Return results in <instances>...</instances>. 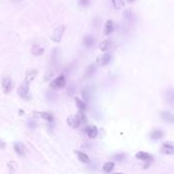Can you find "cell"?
Returning a JSON list of instances; mask_svg holds the SVG:
<instances>
[{"mask_svg":"<svg viewBox=\"0 0 174 174\" xmlns=\"http://www.w3.org/2000/svg\"><path fill=\"white\" fill-rule=\"evenodd\" d=\"M125 158V155L123 153H118V154H115L112 157V159L115 160V161H122L123 159Z\"/></svg>","mask_w":174,"mask_h":174,"instance_id":"25","label":"cell"},{"mask_svg":"<svg viewBox=\"0 0 174 174\" xmlns=\"http://www.w3.org/2000/svg\"><path fill=\"white\" fill-rule=\"evenodd\" d=\"M34 114H35L36 116H39V117L45 119V120H47V121H52V120H53L52 115H51V114H49V113H47V112H35Z\"/></svg>","mask_w":174,"mask_h":174,"instance_id":"20","label":"cell"},{"mask_svg":"<svg viewBox=\"0 0 174 174\" xmlns=\"http://www.w3.org/2000/svg\"><path fill=\"white\" fill-rule=\"evenodd\" d=\"M84 130H86L87 136L90 137V139H95L98 136V129L95 125H88Z\"/></svg>","mask_w":174,"mask_h":174,"instance_id":"10","label":"cell"},{"mask_svg":"<svg viewBox=\"0 0 174 174\" xmlns=\"http://www.w3.org/2000/svg\"><path fill=\"white\" fill-rule=\"evenodd\" d=\"M1 88L3 93L8 94L10 93L11 89H12V81L9 77H3L1 79Z\"/></svg>","mask_w":174,"mask_h":174,"instance_id":"4","label":"cell"},{"mask_svg":"<svg viewBox=\"0 0 174 174\" xmlns=\"http://www.w3.org/2000/svg\"><path fill=\"white\" fill-rule=\"evenodd\" d=\"M82 97H84V101H89V100H90V92L87 90V89L82 91Z\"/></svg>","mask_w":174,"mask_h":174,"instance_id":"26","label":"cell"},{"mask_svg":"<svg viewBox=\"0 0 174 174\" xmlns=\"http://www.w3.org/2000/svg\"><path fill=\"white\" fill-rule=\"evenodd\" d=\"M112 4L115 9H120L124 6V0H112Z\"/></svg>","mask_w":174,"mask_h":174,"instance_id":"23","label":"cell"},{"mask_svg":"<svg viewBox=\"0 0 174 174\" xmlns=\"http://www.w3.org/2000/svg\"><path fill=\"white\" fill-rule=\"evenodd\" d=\"M161 153L165 155H174V143L166 142L161 147Z\"/></svg>","mask_w":174,"mask_h":174,"instance_id":"5","label":"cell"},{"mask_svg":"<svg viewBox=\"0 0 174 174\" xmlns=\"http://www.w3.org/2000/svg\"><path fill=\"white\" fill-rule=\"evenodd\" d=\"M161 117L164 121H166V122L174 124V114L170 113V112H168V111H164L161 113Z\"/></svg>","mask_w":174,"mask_h":174,"instance_id":"12","label":"cell"},{"mask_svg":"<svg viewBox=\"0 0 174 174\" xmlns=\"http://www.w3.org/2000/svg\"><path fill=\"white\" fill-rule=\"evenodd\" d=\"M136 159H139V160H143V161H152V160H153L152 156L149 154V153H146V152H139V153H136Z\"/></svg>","mask_w":174,"mask_h":174,"instance_id":"15","label":"cell"},{"mask_svg":"<svg viewBox=\"0 0 174 174\" xmlns=\"http://www.w3.org/2000/svg\"><path fill=\"white\" fill-rule=\"evenodd\" d=\"M114 27H115V25H114V22L112 19H109L105 22L104 26V35H110L112 32L114 31Z\"/></svg>","mask_w":174,"mask_h":174,"instance_id":"11","label":"cell"},{"mask_svg":"<svg viewBox=\"0 0 174 174\" xmlns=\"http://www.w3.org/2000/svg\"><path fill=\"white\" fill-rule=\"evenodd\" d=\"M13 148H14V151L17 155H19V156L25 155V146L22 145V143H19V142L15 143L14 145H13Z\"/></svg>","mask_w":174,"mask_h":174,"instance_id":"19","label":"cell"},{"mask_svg":"<svg viewBox=\"0 0 174 174\" xmlns=\"http://www.w3.org/2000/svg\"><path fill=\"white\" fill-rule=\"evenodd\" d=\"M37 74H38V69H37V68H29L26 71L25 82H27V84H31V82L36 79Z\"/></svg>","mask_w":174,"mask_h":174,"instance_id":"6","label":"cell"},{"mask_svg":"<svg viewBox=\"0 0 174 174\" xmlns=\"http://www.w3.org/2000/svg\"><path fill=\"white\" fill-rule=\"evenodd\" d=\"M75 154L77 155V158H79V160L81 162L84 164H89L90 163V158H89V156L87 154H84V152H79V151H77L75 152Z\"/></svg>","mask_w":174,"mask_h":174,"instance_id":"18","label":"cell"},{"mask_svg":"<svg viewBox=\"0 0 174 174\" xmlns=\"http://www.w3.org/2000/svg\"><path fill=\"white\" fill-rule=\"evenodd\" d=\"M114 166H115L114 162H107V163H105L103 165V171H104L105 173H110L113 170Z\"/></svg>","mask_w":174,"mask_h":174,"instance_id":"21","label":"cell"},{"mask_svg":"<svg viewBox=\"0 0 174 174\" xmlns=\"http://www.w3.org/2000/svg\"><path fill=\"white\" fill-rule=\"evenodd\" d=\"M64 32H65V26L61 25V26L56 27L53 31H52L51 40L55 43H60L61 40H62V37L64 35Z\"/></svg>","mask_w":174,"mask_h":174,"instance_id":"1","label":"cell"},{"mask_svg":"<svg viewBox=\"0 0 174 174\" xmlns=\"http://www.w3.org/2000/svg\"><path fill=\"white\" fill-rule=\"evenodd\" d=\"M79 4L82 6V7H86V6H88L90 4V0H79Z\"/></svg>","mask_w":174,"mask_h":174,"instance_id":"28","label":"cell"},{"mask_svg":"<svg viewBox=\"0 0 174 174\" xmlns=\"http://www.w3.org/2000/svg\"><path fill=\"white\" fill-rule=\"evenodd\" d=\"M5 143H4L3 141H0V150H3V149H5Z\"/></svg>","mask_w":174,"mask_h":174,"instance_id":"29","label":"cell"},{"mask_svg":"<svg viewBox=\"0 0 174 174\" xmlns=\"http://www.w3.org/2000/svg\"><path fill=\"white\" fill-rule=\"evenodd\" d=\"M166 97H167V100H168V102L170 103V104H174V90L170 89V90L167 91Z\"/></svg>","mask_w":174,"mask_h":174,"instance_id":"24","label":"cell"},{"mask_svg":"<svg viewBox=\"0 0 174 174\" xmlns=\"http://www.w3.org/2000/svg\"><path fill=\"white\" fill-rule=\"evenodd\" d=\"M110 60H111V55H110L109 53H105V54H103L98 57L96 62H97L98 65H100V66H105L109 63Z\"/></svg>","mask_w":174,"mask_h":174,"instance_id":"8","label":"cell"},{"mask_svg":"<svg viewBox=\"0 0 174 174\" xmlns=\"http://www.w3.org/2000/svg\"><path fill=\"white\" fill-rule=\"evenodd\" d=\"M65 84H66L65 77H64V75H59V77H57L56 79L51 82L50 87H51L53 90H59V89L64 88Z\"/></svg>","mask_w":174,"mask_h":174,"instance_id":"3","label":"cell"},{"mask_svg":"<svg viewBox=\"0 0 174 174\" xmlns=\"http://www.w3.org/2000/svg\"><path fill=\"white\" fill-rule=\"evenodd\" d=\"M164 136V132L160 129H155L150 134V137L153 141H158V139H162Z\"/></svg>","mask_w":174,"mask_h":174,"instance_id":"16","label":"cell"},{"mask_svg":"<svg viewBox=\"0 0 174 174\" xmlns=\"http://www.w3.org/2000/svg\"><path fill=\"white\" fill-rule=\"evenodd\" d=\"M31 53L34 56H41V55L44 54V48L40 45H34L31 49Z\"/></svg>","mask_w":174,"mask_h":174,"instance_id":"13","label":"cell"},{"mask_svg":"<svg viewBox=\"0 0 174 174\" xmlns=\"http://www.w3.org/2000/svg\"><path fill=\"white\" fill-rule=\"evenodd\" d=\"M77 116H79L81 122H86L87 121V118H86V115L84 114V111H79V113L77 114Z\"/></svg>","mask_w":174,"mask_h":174,"instance_id":"27","label":"cell"},{"mask_svg":"<svg viewBox=\"0 0 174 174\" xmlns=\"http://www.w3.org/2000/svg\"><path fill=\"white\" fill-rule=\"evenodd\" d=\"M111 47H112V41L109 40V39H108V40L102 41V42L100 43V45H99L100 50H101V51H103V52L108 51V50H109Z\"/></svg>","mask_w":174,"mask_h":174,"instance_id":"14","label":"cell"},{"mask_svg":"<svg viewBox=\"0 0 174 174\" xmlns=\"http://www.w3.org/2000/svg\"><path fill=\"white\" fill-rule=\"evenodd\" d=\"M97 71V66L95 64H90V65L87 66V68L84 69V77L86 79H90V77H93L94 74Z\"/></svg>","mask_w":174,"mask_h":174,"instance_id":"9","label":"cell"},{"mask_svg":"<svg viewBox=\"0 0 174 174\" xmlns=\"http://www.w3.org/2000/svg\"><path fill=\"white\" fill-rule=\"evenodd\" d=\"M18 96L22 98V100H30L31 99V94H30V84L27 82H24L17 90Z\"/></svg>","mask_w":174,"mask_h":174,"instance_id":"2","label":"cell"},{"mask_svg":"<svg viewBox=\"0 0 174 174\" xmlns=\"http://www.w3.org/2000/svg\"><path fill=\"white\" fill-rule=\"evenodd\" d=\"M94 44H95V38L91 35H87L84 36V45L86 46L87 48H91L93 47Z\"/></svg>","mask_w":174,"mask_h":174,"instance_id":"17","label":"cell"},{"mask_svg":"<svg viewBox=\"0 0 174 174\" xmlns=\"http://www.w3.org/2000/svg\"><path fill=\"white\" fill-rule=\"evenodd\" d=\"M114 174H124V173H114Z\"/></svg>","mask_w":174,"mask_h":174,"instance_id":"31","label":"cell"},{"mask_svg":"<svg viewBox=\"0 0 174 174\" xmlns=\"http://www.w3.org/2000/svg\"><path fill=\"white\" fill-rule=\"evenodd\" d=\"M126 1H128V2H134V0H126Z\"/></svg>","mask_w":174,"mask_h":174,"instance_id":"30","label":"cell"},{"mask_svg":"<svg viewBox=\"0 0 174 174\" xmlns=\"http://www.w3.org/2000/svg\"><path fill=\"white\" fill-rule=\"evenodd\" d=\"M75 104H77V108L79 109V111H84L87 108V105L84 103V101L81 100L79 98H75Z\"/></svg>","mask_w":174,"mask_h":174,"instance_id":"22","label":"cell"},{"mask_svg":"<svg viewBox=\"0 0 174 174\" xmlns=\"http://www.w3.org/2000/svg\"><path fill=\"white\" fill-rule=\"evenodd\" d=\"M81 120H79L77 115H70L67 118V124L72 128H77L81 125Z\"/></svg>","mask_w":174,"mask_h":174,"instance_id":"7","label":"cell"}]
</instances>
